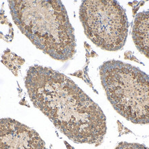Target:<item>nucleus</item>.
I'll return each instance as SVG.
<instances>
[{"mask_svg": "<svg viewBox=\"0 0 149 149\" xmlns=\"http://www.w3.org/2000/svg\"><path fill=\"white\" fill-rule=\"evenodd\" d=\"M24 60L21 57H18L14 53H11L9 50L5 51L2 56V63L8 67L14 74H17V70L20 66L24 64Z\"/></svg>", "mask_w": 149, "mask_h": 149, "instance_id": "obj_7", "label": "nucleus"}, {"mask_svg": "<svg viewBox=\"0 0 149 149\" xmlns=\"http://www.w3.org/2000/svg\"><path fill=\"white\" fill-rule=\"evenodd\" d=\"M13 19L38 49L54 59L66 61L76 53V40L61 1H8Z\"/></svg>", "mask_w": 149, "mask_h": 149, "instance_id": "obj_2", "label": "nucleus"}, {"mask_svg": "<svg viewBox=\"0 0 149 149\" xmlns=\"http://www.w3.org/2000/svg\"><path fill=\"white\" fill-rule=\"evenodd\" d=\"M79 19L87 37L97 46L108 51H120L128 33L126 10L116 1H84Z\"/></svg>", "mask_w": 149, "mask_h": 149, "instance_id": "obj_4", "label": "nucleus"}, {"mask_svg": "<svg viewBox=\"0 0 149 149\" xmlns=\"http://www.w3.org/2000/svg\"><path fill=\"white\" fill-rule=\"evenodd\" d=\"M25 86L34 107L68 139L79 144H102L107 130L105 115L69 77L34 65L27 70Z\"/></svg>", "mask_w": 149, "mask_h": 149, "instance_id": "obj_1", "label": "nucleus"}, {"mask_svg": "<svg viewBox=\"0 0 149 149\" xmlns=\"http://www.w3.org/2000/svg\"><path fill=\"white\" fill-rule=\"evenodd\" d=\"M132 37L137 50L149 59V10L136 15Z\"/></svg>", "mask_w": 149, "mask_h": 149, "instance_id": "obj_6", "label": "nucleus"}, {"mask_svg": "<svg viewBox=\"0 0 149 149\" xmlns=\"http://www.w3.org/2000/svg\"><path fill=\"white\" fill-rule=\"evenodd\" d=\"M0 149H47L36 130L15 120H0Z\"/></svg>", "mask_w": 149, "mask_h": 149, "instance_id": "obj_5", "label": "nucleus"}, {"mask_svg": "<svg viewBox=\"0 0 149 149\" xmlns=\"http://www.w3.org/2000/svg\"><path fill=\"white\" fill-rule=\"evenodd\" d=\"M115 149H149V148L137 143H128L123 141L117 145Z\"/></svg>", "mask_w": 149, "mask_h": 149, "instance_id": "obj_8", "label": "nucleus"}, {"mask_svg": "<svg viewBox=\"0 0 149 149\" xmlns=\"http://www.w3.org/2000/svg\"><path fill=\"white\" fill-rule=\"evenodd\" d=\"M100 75L108 100L119 114L133 124H149V75L114 59L101 65Z\"/></svg>", "mask_w": 149, "mask_h": 149, "instance_id": "obj_3", "label": "nucleus"}]
</instances>
